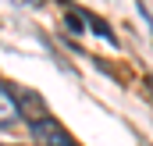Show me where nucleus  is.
I'll return each mask as SVG.
<instances>
[{
    "instance_id": "obj_1",
    "label": "nucleus",
    "mask_w": 153,
    "mask_h": 146,
    "mask_svg": "<svg viewBox=\"0 0 153 146\" xmlns=\"http://www.w3.org/2000/svg\"><path fill=\"white\" fill-rule=\"evenodd\" d=\"M29 128H32V136H36L39 146H78L75 139H71L57 121H50V118H36Z\"/></svg>"
},
{
    "instance_id": "obj_2",
    "label": "nucleus",
    "mask_w": 153,
    "mask_h": 146,
    "mask_svg": "<svg viewBox=\"0 0 153 146\" xmlns=\"http://www.w3.org/2000/svg\"><path fill=\"white\" fill-rule=\"evenodd\" d=\"M22 118V110H18V100L11 96V89L0 82V125H14Z\"/></svg>"
},
{
    "instance_id": "obj_3",
    "label": "nucleus",
    "mask_w": 153,
    "mask_h": 146,
    "mask_svg": "<svg viewBox=\"0 0 153 146\" xmlns=\"http://www.w3.org/2000/svg\"><path fill=\"white\" fill-rule=\"evenodd\" d=\"M18 4H39V0H18Z\"/></svg>"
},
{
    "instance_id": "obj_4",
    "label": "nucleus",
    "mask_w": 153,
    "mask_h": 146,
    "mask_svg": "<svg viewBox=\"0 0 153 146\" xmlns=\"http://www.w3.org/2000/svg\"><path fill=\"white\" fill-rule=\"evenodd\" d=\"M0 146H4V143H0Z\"/></svg>"
}]
</instances>
